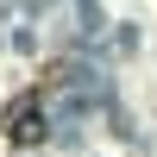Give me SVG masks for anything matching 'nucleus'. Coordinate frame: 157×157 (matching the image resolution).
<instances>
[{"instance_id": "nucleus-1", "label": "nucleus", "mask_w": 157, "mask_h": 157, "mask_svg": "<svg viewBox=\"0 0 157 157\" xmlns=\"http://www.w3.org/2000/svg\"><path fill=\"white\" fill-rule=\"evenodd\" d=\"M38 101H44V82H38V88H25V94L6 107V138H13L19 151H32L38 138H44V113H38Z\"/></svg>"}]
</instances>
